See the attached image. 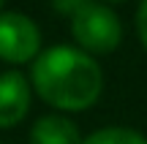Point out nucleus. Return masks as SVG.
<instances>
[{
	"label": "nucleus",
	"instance_id": "f257e3e1",
	"mask_svg": "<svg viewBox=\"0 0 147 144\" xmlns=\"http://www.w3.org/2000/svg\"><path fill=\"white\" fill-rule=\"evenodd\" d=\"M30 82L38 98L60 112H84L104 90V74L93 54L63 44L49 46L33 60Z\"/></svg>",
	"mask_w": 147,
	"mask_h": 144
},
{
	"label": "nucleus",
	"instance_id": "f03ea898",
	"mask_svg": "<svg viewBox=\"0 0 147 144\" xmlns=\"http://www.w3.org/2000/svg\"><path fill=\"white\" fill-rule=\"evenodd\" d=\"M71 33L87 54H109L123 41L120 16L104 3H87L71 16Z\"/></svg>",
	"mask_w": 147,
	"mask_h": 144
},
{
	"label": "nucleus",
	"instance_id": "7ed1b4c3",
	"mask_svg": "<svg viewBox=\"0 0 147 144\" xmlns=\"http://www.w3.org/2000/svg\"><path fill=\"white\" fill-rule=\"evenodd\" d=\"M41 54V30L19 11L0 14V60L11 65L30 63Z\"/></svg>",
	"mask_w": 147,
	"mask_h": 144
},
{
	"label": "nucleus",
	"instance_id": "20e7f679",
	"mask_svg": "<svg viewBox=\"0 0 147 144\" xmlns=\"http://www.w3.org/2000/svg\"><path fill=\"white\" fill-rule=\"evenodd\" d=\"M33 87L25 74L3 71L0 74V128H14L30 112Z\"/></svg>",
	"mask_w": 147,
	"mask_h": 144
},
{
	"label": "nucleus",
	"instance_id": "39448f33",
	"mask_svg": "<svg viewBox=\"0 0 147 144\" xmlns=\"http://www.w3.org/2000/svg\"><path fill=\"white\" fill-rule=\"evenodd\" d=\"M30 144H82V133L63 114H44L30 128Z\"/></svg>",
	"mask_w": 147,
	"mask_h": 144
},
{
	"label": "nucleus",
	"instance_id": "423d86ee",
	"mask_svg": "<svg viewBox=\"0 0 147 144\" xmlns=\"http://www.w3.org/2000/svg\"><path fill=\"white\" fill-rule=\"evenodd\" d=\"M82 144H147V136L131 128H101L82 139Z\"/></svg>",
	"mask_w": 147,
	"mask_h": 144
},
{
	"label": "nucleus",
	"instance_id": "0eeeda50",
	"mask_svg": "<svg viewBox=\"0 0 147 144\" xmlns=\"http://www.w3.org/2000/svg\"><path fill=\"white\" fill-rule=\"evenodd\" d=\"M136 30H139V41L147 49V0L139 3V14H136Z\"/></svg>",
	"mask_w": 147,
	"mask_h": 144
},
{
	"label": "nucleus",
	"instance_id": "6e6552de",
	"mask_svg": "<svg viewBox=\"0 0 147 144\" xmlns=\"http://www.w3.org/2000/svg\"><path fill=\"white\" fill-rule=\"evenodd\" d=\"M84 3H87V0H55V8H57L60 14H71L74 16Z\"/></svg>",
	"mask_w": 147,
	"mask_h": 144
},
{
	"label": "nucleus",
	"instance_id": "1a4fd4ad",
	"mask_svg": "<svg viewBox=\"0 0 147 144\" xmlns=\"http://www.w3.org/2000/svg\"><path fill=\"white\" fill-rule=\"evenodd\" d=\"M0 8H3V0H0Z\"/></svg>",
	"mask_w": 147,
	"mask_h": 144
}]
</instances>
